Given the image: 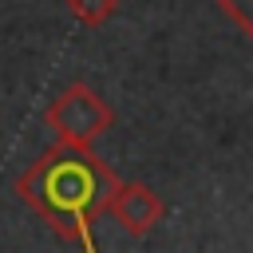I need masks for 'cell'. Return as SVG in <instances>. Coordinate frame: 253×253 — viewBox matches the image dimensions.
Here are the masks:
<instances>
[{"instance_id":"6da1fadb","label":"cell","mask_w":253,"mask_h":253,"mask_svg":"<svg viewBox=\"0 0 253 253\" xmlns=\"http://www.w3.org/2000/svg\"><path fill=\"white\" fill-rule=\"evenodd\" d=\"M119 174L91 150L75 142H55L16 178L20 202L47 221L63 241H75L83 253H99L95 221L107 210Z\"/></svg>"},{"instance_id":"7a4b0ae2","label":"cell","mask_w":253,"mask_h":253,"mask_svg":"<svg viewBox=\"0 0 253 253\" xmlns=\"http://www.w3.org/2000/svg\"><path fill=\"white\" fill-rule=\"evenodd\" d=\"M43 123L47 130H55L59 142H75V146H91L95 138H103L115 126V107L87 83H67L47 107H43Z\"/></svg>"},{"instance_id":"3957f363","label":"cell","mask_w":253,"mask_h":253,"mask_svg":"<svg viewBox=\"0 0 253 253\" xmlns=\"http://www.w3.org/2000/svg\"><path fill=\"white\" fill-rule=\"evenodd\" d=\"M107 210H111V217H115L130 237L154 233V229L162 225V217H166V202H162L158 190L146 186V182H119L115 194H111V202H107Z\"/></svg>"},{"instance_id":"277c9868","label":"cell","mask_w":253,"mask_h":253,"mask_svg":"<svg viewBox=\"0 0 253 253\" xmlns=\"http://www.w3.org/2000/svg\"><path fill=\"white\" fill-rule=\"evenodd\" d=\"M67 12H71L83 28H103V24L119 12V0H67Z\"/></svg>"},{"instance_id":"5b68a950","label":"cell","mask_w":253,"mask_h":253,"mask_svg":"<svg viewBox=\"0 0 253 253\" xmlns=\"http://www.w3.org/2000/svg\"><path fill=\"white\" fill-rule=\"evenodd\" d=\"M217 4V12L253 43V0H213Z\"/></svg>"}]
</instances>
